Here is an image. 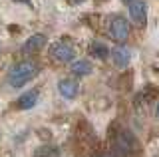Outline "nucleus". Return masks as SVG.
Instances as JSON below:
<instances>
[{
	"mask_svg": "<svg viewBox=\"0 0 159 157\" xmlns=\"http://www.w3.org/2000/svg\"><path fill=\"white\" fill-rule=\"evenodd\" d=\"M40 72V66L38 62H32V60H26V62H20V64H14L8 72V84L12 87H22L26 86L32 78H36Z\"/></svg>",
	"mask_w": 159,
	"mask_h": 157,
	"instance_id": "obj_1",
	"label": "nucleus"
},
{
	"mask_svg": "<svg viewBox=\"0 0 159 157\" xmlns=\"http://www.w3.org/2000/svg\"><path fill=\"white\" fill-rule=\"evenodd\" d=\"M129 34H131V26H129V22L125 20L123 16H116L111 18V22H109L107 26V36L111 38L113 42H125L129 38Z\"/></svg>",
	"mask_w": 159,
	"mask_h": 157,
	"instance_id": "obj_2",
	"label": "nucleus"
},
{
	"mask_svg": "<svg viewBox=\"0 0 159 157\" xmlns=\"http://www.w3.org/2000/svg\"><path fill=\"white\" fill-rule=\"evenodd\" d=\"M50 54H52V60L58 62V64L74 62V58H76V52H74V48L70 46L68 42H56V44H52Z\"/></svg>",
	"mask_w": 159,
	"mask_h": 157,
	"instance_id": "obj_3",
	"label": "nucleus"
},
{
	"mask_svg": "<svg viewBox=\"0 0 159 157\" xmlns=\"http://www.w3.org/2000/svg\"><path fill=\"white\" fill-rule=\"evenodd\" d=\"M116 149L123 155H127V153H131V151L137 149V139L133 137L131 131H127V129L119 131L117 137H116Z\"/></svg>",
	"mask_w": 159,
	"mask_h": 157,
	"instance_id": "obj_4",
	"label": "nucleus"
},
{
	"mask_svg": "<svg viewBox=\"0 0 159 157\" xmlns=\"http://www.w3.org/2000/svg\"><path fill=\"white\" fill-rule=\"evenodd\" d=\"M129 16L137 26H143L147 20V2L145 0H129Z\"/></svg>",
	"mask_w": 159,
	"mask_h": 157,
	"instance_id": "obj_5",
	"label": "nucleus"
},
{
	"mask_svg": "<svg viewBox=\"0 0 159 157\" xmlns=\"http://www.w3.org/2000/svg\"><path fill=\"white\" fill-rule=\"evenodd\" d=\"M78 82L76 80H70V78H64V80L58 82V92L64 100H74L78 96Z\"/></svg>",
	"mask_w": 159,
	"mask_h": 157,
	"instance_id": "obj_6",
	"label": "nucleus"
},
{
	"mask_svg": "<svg viewBox=\"0 0 159 157\" xmlns=\"http://www.w3.org/2000/svg\"><path fill=\"white\" fill-rule=\"evenodd\" d=\"M46 36L44 34H32V36L28 38L26 42H24V46H22V52L24 54H32V52H40L44 46H46Z\"/></svg>",
	"mask_w": 159,
	"mask_h": 157,
	"instance_id": "obj_7",
	"label": "nucleus"
},
{
	"mask_svg": "<svg viewBox=\"0 0 159 157\" xmlns=\"http://www.w3.org/2000/svg\"><path fill=\"white\" fill-rule=\"evenodd\" d=\"M111 60L113 64H116V68H119V70H123V68L129 66V60H131V54H129V50L125 46H117L111 50Z\"/></svg>",
	"mask_w": 159,
	"mask_h": 157,
	"instance_id": "obj_8",
	"label": "nucleus"
},
{
	"mask_svg": "<svg viewBox=\"0 0 159 157\" xmlns=\"http://www.w3.org/2000/svg\"><path fill=\"white\" fill-rule=\"evenodd\" d=\"M38 94H40L38 90H32V92L22 94L18 97V101H16V107L18 110H32V107L36 105V101H38Z\"/></svg>",
	"mask_w": 159,
	"mask_h": 157,
	"instance_id": "obj_9",
	"label": "nucleus"
},
{
	"mask_svg": "<svg viewBox=\"0 0 159 157\" xmlns=\"http://www.w3.org/2000/svg\"><path fill=\"white\" fill-rule=\"evenodd\" d=\"M60 155H62L60 149L52 143H42L40 147H36L34 153H32V157H60Z\"/></svg>",
	"mask_w": 159,
	"mask_h": 157,
	"instance_id": "obj_10",
	"label": "nucleus"
},
{
	"mask_svg": "<svg viewBox=\"0 0 159 157\" xmlns=\"http://www.w3.org/2000/svg\"><path fill=\"white\" fill-rule=\"evenodd\" d=\"M92 70H93V66H92V62L89 60H76L72 64V74L74 76H89L92 74Z\"/></svg>",
	"mask_w": 159,
	"mask_h": 157,
	"instance_id": "obj_11",
	"label": "nucleus"
},
{
	"mask_svg": "<svg viewBox=\"0 0 159 157\" xmlns=\"http://www.w3.org/2000/svg\"><path fill=\"white\" fill-rule=\"evenodd\" d=\"M89 54H92L93 58H98V60H103V58H107L109 50H107L106 46H103L102 42H93L92 46H89Z\"/></svg>",
	"mask_w": 159,
	"mask_h": 157,
	"instance_id": "obj_12",
	"label": "nucleus"
},
{
	"mask_svg": "<svg viewBox=\"0 0 159 157\" xmlns=\"http://www.w3.org/2000/svg\"><path fill=\"white\" fill-rule=\"evenodd\" d=\"M86 2V0H68V4H72V6H76V4H82Z\"/></svg>",
	"mask_w": 159,
	"mask_h": 157,
	"instance_id": "obj_13",
	"label": "nucleus"
},
{
	"mask_svg": "<svg viewBox=\"0 0 159 157\" xmlns=\"http://www.w3.org/2000/svg\"><path fill=\"white\" fill-rule=\"evenodd\" d=\"M14 2H22V4H26V6H32V0H14Z\"/></svg>",
	"mask_w": 159,
	"mask_h": 157,
	"instance_id": "obj_14",
	"label": "nucleus"
},
{
	"mask_svg": "<svg viewBox=\"0 0 159 157\" xmlns=\"http://www.w3.org/2000/svg\"><path fill=\"white\" fill-rule=\"evenodd\" d=\"M155 115H157V119H159V104H157V107H155Z\"/></svg>",
	"mask_w": 159,
	"mask_h": 157,
	"instance_id": "obj_15",
	"label": "nucleus"
},
{
	"mask_svg": "<svg viewBox=\"0 0 159 157\" xmlns=\"http://www.w3.org/2000/svg\"><path fill=\"white\" fill-rule=\"evenodd\" d=\"M123 2H127V0H123Z\"/></svg>",
	"mask_w": 159,
	"mask_h": 157,
	"instance_id": "obj_16",
	"label": "nucleus"
}]
</instances>
